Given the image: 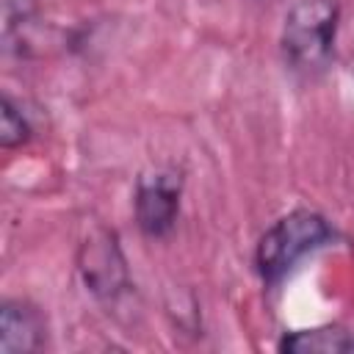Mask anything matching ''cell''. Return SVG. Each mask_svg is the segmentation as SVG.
<instances>
[{
	"instance_id": "1",
	"label": "cell",
	"mask_w": 354,
	"mask_h": 354,
	"mask_svg": "<svg viewBox=\"0 0 354 354\" xmlns=\"http://www.w3.org/2000/svg\"><path fill=\"white\" fill-rule=\"evenodd\" d=\"M337 25V0H296L288 8L279 30V53L285 66L304 80L324 75L335 58Z\"/></svg>"
},
{
	"instance_id": "2",
	"label": "cell",
	"mask_w": 354,
	"mask_h": 354,
	"mask_svg": "<svg viewBox=\"0 0 354 354\" xmlns=\"http://www.w3.org/2000/svg\"><path fill=\"white\" fill-rule=\"evenodd\" d=\"M335 238V227L310 207H296L279 216L254 246V268L263 285H279L304 257L315 254Z\"/></svg>"
},
{
	"instance_id": "3",
	"label": "cell",
	"mask_w": 354,
	"mask_h": 354,
	"mask_svg": "<svg viewBox=\"0 0 354 354\" xmlns=\"http://www.w3.org/2000/svg\"><path fill=\"white\" fill-rule=\"evenodd\" d=\"M77 274L86 290L100 301H116L130 288V271L113 230L97 227L77 249Z\"/></svg>"
},
{
	"instance_id": "4",
	"label": "cell",
	"mask_w": 354,
	"mask_h": 354,
	"mask_svg": "<svg viewBox=\"0 0 354 354\" xmlns=\"http://www.w3.org/2000/svg\"><path fill=\"white\" fill-rule=\"evenodd\" d=\"M180 180L169 171H155L138 180L133 196L136 224L147 238H166L180 216Z\"/></svg>"
},
{
	"instance_id": "5",
	"label": "cell",
	"mask_w": 354,
	"mask_h": 354,
	"mask_svg": "<svg viewBox=\"0 0 354 354\" xmlns=\"http://www.w3.org/2000/svg\"><path fill=\"white\" fill-rule=\"evenodd\" d=\"M47 346V318L28 299H6L0 307V354H33Z\"/></svg>"
},
{
	"instance_id": "6",
	"label": "cell",
	"mask_w": 354,
	"mask_h": 354,
	"mask_svg": "<svg viewBox=\"0 0 354 354\" xmlns=\"http://www.w3.org/2000/svg\"><path fill=\"white\" fill-rule=\"evenodd\" d=\"M279 351L290 354H354V329L340 324L313 326L285 332L279 340Z\"/></svg>"
},
{
	"instance_id": "7",
	"label": "cell",
	"mask_w": 354,
	"mask_h": 354,
	"mask_svg": "<svg viewBox=\"0 0 354 354\" xmlns=\"http://www.w3.org/2000/svg\"><path fill=\"white\" fill-rule=\"evenodd\" d=\"M30 133H33V127H30L28 113L8 94H3V102H0V144H3V149L22 147L30 138Z\"/></svg>"
},
{
	"instance_id": "8",
	"label": "cell",
	"mask_w": 354,
	"mask_h": 354,
	"mask_svg": "<svg viewBox=\"0 0 354 354\" xmlns=\"http://www.w3.org/2000/svg\"><path fill=\"white\" fill-rule=\"evenodd\" d=\"M39 11V0H3V36L11 41L14 36H22V30L33 22Z\"/></svg>"
}]
</instances>
